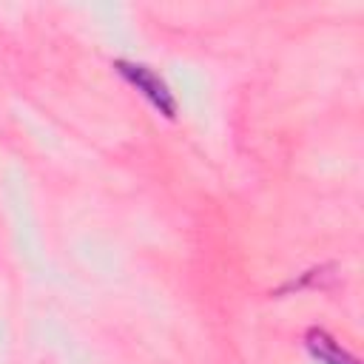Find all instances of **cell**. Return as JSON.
I'll list each match as a JSON object with an SVG mask.
<instances>
[{
  "instance_id": "cell-1",
  "label": "cell",
  "mask_w": 364,
  "mask_h": 364,
  "mask_svg": "<svg viewBox=\"0 0 364 364\" xmlns=\"http://www.w3.org/2000/svg\"><path fill=\"white\" fill-rule=\"evenodd\" d=\"M114 68H117L119 77L128 80L162 117H168V119L176 117V108H179V105H176V97H173V91L168 88V82H165L151 65H145V63H131V60H117Z\"/></svg>"
},
{
  "instance_id": "cell-2",
  "label": "cell",
  "mask_w": 364,
  "mask_h": 364,
  "mask_svg": "<svg viewBox=\"0 0 364 364\" xmlns=\"http://www.w3.org/2000/svg\"><path fill=\"white\" fill-rule=\"evenodd\" d=\"M307 350L313 353V358L318 361V364H358L330 333H324V330H310L307 333Z\"/></svg>"
}]
</instances>
